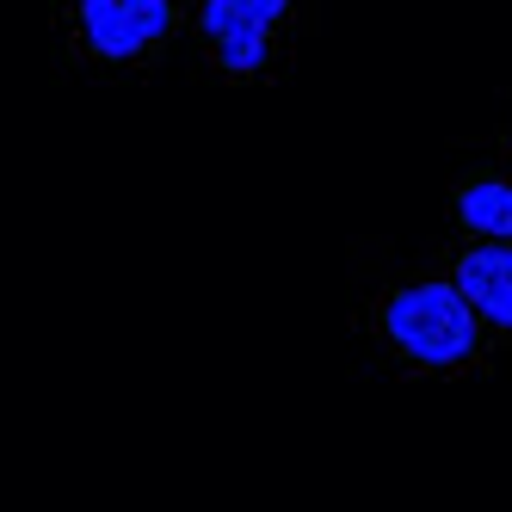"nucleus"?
Instances as JSON below:
<instances>
[{
	"label": "nucleus",
	"instance_id": "7ed1b4c3",
	"mask_svg": "<svg viewBox=\"0 0 512 512\" xmlns=\"http://www.w3.org/2000/svg\"><path fill=\"white\" fill-rule=\"evenodd\" d=\"M451 278L469 297V309L482 315V327L512 334V241H475Z\"/></svg>",
	"mask_w": 512,
	"mask_h": 512
},
{
	"label": "nucleus",
	"instance_id": "20e7f679",
	"mask_svg": "<svg viewBox=\"0 0 512 512\" xmlns=\"http://www.w3.org/2000/svg\"><path fill=\"white\" fill-rule=\"evenodd\" d=\"M457 223L482 241H512V179H475V186H463Z\"/></svg>",
	"mask_w": 512,
	"mask_h": 512
},
{
	"label": "nucleus",
	"instance_id": "f257e3e1",
	"mask_svg": "<svg viewBox=\"0 0 512 512\" xmlns=\"http://www.w3.org/2000/svg\"><path fill=\"white\" fill-rule=\"evenodd\" d=\"M383 327L414 364H463L475 352V340H482V315L469 309L457 278L395 290V303L383 309Z\"/></svg>",
	"mask_w": 512,
	"mask_h": 512
},
{
	"label": "nucleus",
	"instance_id": "39448f33",
	"mask_svg": "<svg viewBox=\"0 0 512 512\" xmlns=\"http://www.w3.org/2000/svg\"><path fill=\"white\" fill-rule=\"evenodd\" d=\"M290 13V0H204V31L223 38H266V31Z\"/></svg>",
	"mask_w": 512,
	"mask_h": 512
},
{
	"label": "nucleus",
	"instance_id": "423d86ee",
	"mask_svg": "<svg viewBox=\"0 0 512 512\" xmlns=\"http://www.w3.org/2000/svg\"><path fill=\"white\" fill-rule=\"evenodd\" d=\"M216 50H223V68H235V75H247V68H266V38H223Z\"/></svg>",
	"mask_w": 512,
	"mask_h": 512
},
{
	"label": "nucleus",
	"instance_id": "f03ea898",
	"mask_svg": "<svg viewBox=\"0 0 512 512\" xmlns=\"http://www.w3.org/2000/svg\"><path fill=\"white\" fill-rule=\"evenodd\" d=\"M173 0H81V31L105 62H130L155 38H167Z\"/></svg>",
	"mask_w": 512,
	"mask_h": 512
}]
</instances>
